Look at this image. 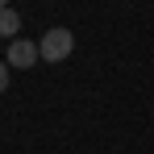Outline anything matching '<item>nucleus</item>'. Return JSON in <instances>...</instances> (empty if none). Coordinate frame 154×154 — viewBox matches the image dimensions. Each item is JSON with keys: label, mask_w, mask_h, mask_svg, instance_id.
Listing matches in <instances>:
<instances>
[{"label": "nucleus", "mask_w": 154, "mask_h": 154, "mask_svg": "<svg viewBox=\"0 0 154 154\" xmlns=\"http://www.w3.org/2000/svg\"><path fill=\"white\" fill-rule=\"evenodd\" d=\"M71 50H75V33H71L67 25L46 29V33H42V42H38V54H42L46 63H63Z\"/></svg>", "instance_id": "obj_1"}, {"label": "nucleus", "mask_w": 154, "mask_h": 154, "mask_svg": "<svg viewBox=\"0 0 154 154\" xmlns=\"http://www.w3.org/2000/svg\"><path fill=\"white\" fill-rule=\"evenodd\" d=\"M38 42H29V38H13L8 42V54H4V63L13 67V71H29V67H38Z\"/></svg>", "instance_id": "obj_2"}, {"label": "nucleus", "mask_w": 154, "mask_h": 154, "mask_svg": "<svg viewBox=\"0 0 154 154\" xmlns=\"http://www.w3.org/2000/svg\"><path fill=\"white\" fill-rule=\"evenodd\" d=\"M17 29H21V13L4 4V8H0V38H8V42H13V33H17Z\"/></svg>", "instance_id": "obj_3"}, {"label": "nucleus", "mask_w": 154, "mask_h": 154, "mask_svg": "<svg viewBox=\"0 0 154 154\" xmlns=\"http://www.w3.org/2000/svg\"><path fill=\"white\" fill-rule=\"evenodd\" d=\"M4 88H8V63L0 58V92H4Z\"/></svg>", "instance_id": "obj_4"}]
</instances>
